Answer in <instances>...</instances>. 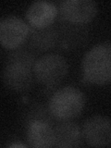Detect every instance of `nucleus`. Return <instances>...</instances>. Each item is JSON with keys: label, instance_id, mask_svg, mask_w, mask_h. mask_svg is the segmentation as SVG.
Wrapping results in <instances>:
<instances>
[{"label": "nucleus", "instance_id": "obj_1", "mask_svg": "<svg viewBox=\"0 0 111 148\" xmlns=\"http://www.w3.org/2000/svg\"><path fill=\"white\" fill-rule=\"evenodd\" d=\"M85 80L95 84L111 82V45L101 44L89 50L82 59Z\"/></svg>", "mask_w": 111, "mask_h": 148}, {"label": "nucleus", "instance_id": "obj_2", "mask_svg": "<svg viewBox=\"0 0 111 148\" xmlns=\"http://www.w3.org/2000/svg\"><path fill=\"white\" fill-rule=\"evenodd\" d=\"M85 104V97L75 87L67 86L58 90L49 101V110L55 118L66 120L80 114Z\"/></svg>", "mask_w": 111, "mask_h": 148}, {"label": "nucleus", "instance_id": "obj_3", "mask_svg": "<svg viewBox=\"0 0 111 148\" xmlns=\"http://www.w3.org/2000/svg\"><path fill=\"white\" fill-rule=\"evenodd\" d=\"M34 72L37 81L42 84L55 86L66 77L68 64L65 58L59 55H45L34 65Z\"/></svg>", "mask_w": 111, "mask_h": 148}, {"label": "nucleus", "instance_id": "obj_4", "mask_svg": "<svg viewBox=\"0 0 111 148\" xmlns=\"http://www.w3.org/2000/svg\"><path fill=\"white\" fill-rule=\"evenodd\" d=\"M34 67L29 59L16 58L11 59L3 72L5 84L12 90L24 91L32 84Z\"/></svg>", "mask_w": 111, "mask_h": 148}, {"label": "nucleus", "instance_id": "obj_5", "mask_svg": "<svg viewBox=\"0 0 111 148\" xmlns=\"http://www.w3.org/2000/svg\"><path fill=\"white\" fill-rule=\"evenodd\" d=\"M82 134L90 146H108L111 143V119L104 116L88 119L83 124Z\"/></svg>", "mask_w": 111, "mask_h": 148}, {"label": "nucleus", "instance_id": "obj_6", "mask_svg": "<svg viewBox=\"0 0 111 148\" xmlns=\"http://www.w3.org/2000/svg\"><path fill=\"white\" fill-rule=\"evenodd\" d=\"M28 26L20 18L8 16L0 22V42L6 48H15L25 40Z\"/></svg>", "mask_w": 111, "mask_h": 148}, {"label": "nucleus", "instance_id": "obj_7", "mask_svg": "<svg viewBox=\"0 0 111 148\" xmlns=\"http://www.w3.org/2000/svg\"><path fill=\"white\" fill-rule=\"evenodd\" d=\"M65 20L73 23H87L96 15L97 6L92 0H67L60 5Z\"/></svg>", "mask_w": 111, "mask_h": 148}, {"label": "nucleus", "instance_id": "obj_8", "mask_svg": "<svg viewBox=\"0 0 111 148\" xmlns=\"http://www.w3.org/2000/svg\"><path fill=\"white\" fill-rule=\"evenodd\" d=\"M27 140L32 147L46 148L54 146L55 131L46 122L35 120L28 127Z\"/></svg>", "mask_w": 111, "mask_h": 148}, {"label": "nucleus", "instance_id": "obj_9", "mask_svg": "<svg viewBox=\"0 0 111 148\" xmlns=\"http://www.w3.org/2000/svg\"><path fill=\"white\" fill-rule=\"evenodd\" d=\"M57 15V8L51 2L36 1L32 3L26 12V18L32 26L44 28L52 23Z\"/></svg>", "mask_w": 111, "mask_h": 148}, {"label": "nucleus", "instance_id": "obj_10", "mask_svg": "<svg viewBox=\"0 0 111 148\" xmlns=\"http://www.w3.org/2000/svg\"><path fill=\"white\" fill-rule=\"evenodd\" d=\"M55 145L58 147H75L80 145L82 134L72 123H64L55 130Z\"/></svg>", "mask_w": 111, "mask_h": 148}]
</instances>
